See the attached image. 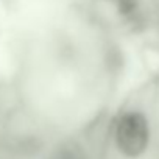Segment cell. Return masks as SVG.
Segmentation results:
<instances>
[{
  "mask_svg": "<svg viewBox=\"0 0 159 159\" xmlns=\"http://www.w3.org/2000/svg\"><path fill=\"white\" fill-rule=\"evenodd\" d=\"M109 137L114 150L125 159H139L150 145V123L139 109H125L119 112L109 128Z\"/></svg>",
  "mask_w": 159,
  "mask_h": 159,
  "instance_id": "cell-1",
  "label": "cell"
}]
</instances>
